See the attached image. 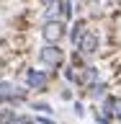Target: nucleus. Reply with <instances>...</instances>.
<instances>
[{"mask_svg":"<svg viewBox=\"0 0 121 124\" xmlns=\"http://www.w3.org/2000/svg\"><path fill=\"white\" fill-rule=\"evenodd\" d=\"M39 62L46 70H59L64 65V52L59 49V44H44L39 49Z\"/></svg>","mask_w":121,"mask_h":124,"instance_id":"obj_1","label":"nucleus"},{"mask_svg":"<svg viewBox=\"0 0 121 124\" xmlns=\"http://www.w3.org/2000/svg\"><path fill=\"white\" fill-rule=\"evenodd\" d=\"M26 101V88L10 83V80H0V106L8 103V106H15V103H23Z\"/></svg>","mask_w":121,"mask_h":124,"instance_id":"obj_2","label":"nucleus"},{"mask_svg":"<svg viewBox=\"0 0 121 124\" xmlns=\"http://www.w3.org/2000/svg\"><path fill=\"white\" fill-rule=\"evenodd\" d=\"M67 21H62V18H57V21H44V26H41V39H44L46 44H59L62 39H64V34H67Z\"/></svg>","mask_w":121,"mask_h":124,"instance_id":"obj_3","label":"nucleus"},{"mask_svg":"<svg viewBox=\"0 0 121 124\" xmlns=\"http://www.w3.org/2000/svg\"><path fill=\"white\" fill-rule=\"evenodd\" d=\"M75 49L83 54V57H93V54H98V52H100V36H98V31L85 29V34L80 36V41H77Z\"/></svg>","mask_w":121,"mask_h":124,"instance_id":"obj_4","label":"nucleus"},{"mask_svg":"<svg viewBox=\"0 0 121 124\" xmlns=\"http://www.w3.org/2000/svg\"><path fill=\"white\" fill-rule=\"evenodd\" d=\"M46 85H49L46 70H34V67L26 70V88H31V91H46Z\"/></svg>","mask_w":121,"mask_h":124,"instance_id":"obj_5","label":"nucleus"},{"mask_svg":"<svg viewBox=\"0 0 121 124\" xmlns=\"http://www.w3.org/2000/svg\"><path fill=\"white\" fill-rule=\"evenodd\" d=\"M98 83V67H93V65H83V67L77 70V85H93Z\"/></svg>","mask_w":121,"mask_h":124,"instance_id":"obj_6","label":"nucleus"},{"mask_svg":"<svg viewBox=\"0 0 121 124\" xmlns=\"http://www.w3.org/2000/svg\"><path fill=\"white\" fill-rule=\"evenodd\" d=\"M83 34H85V21L80 18V21H75V23H72V29L67 31L70 44H72V46H77V41H80V36H83Z\"/></svg>","mask_w":121,"mask_h":124,"instance_id":"obj_7","label":"nucleus"},{"mask_svg":"<svg viewBox=\"0 0 121 124\" xmlns=\"http://www.w3.org/2000/svg\"><path fill=\"white\" fill-rule=\"evenodd\" d=\"M106 91H108L106 83H93V85H88V96H90L93 101H103V98H106Z\"/></svg>","mask_w":121,"mask_h":124,"instance_id":"obj_8","label":"nucleus"},{"mask_svg":"<svg viewBox=\"0 0 121 124\" xmlns=\"http://www.w3.org/2000/svg\"><path fill=\"white\" fill-rule=\"evenodd\" d=\"M72 16H75V8L70 0H59V18L62 21H72Z\"/></svg>","mask_w":121,"mask_h":124,"instance_id":"obj_9","label":"nucleus"},{"mask_svg":"<svg viewBox=\"0 0 121 124\" xmlns=\"http://www.w3.org/2000/svg\"><path fill=\"white\" fill-rule=\"evenodd\" d=\"M62 75H64L67 83H77V67L75 65H64V67H62Z\"/></svg>","mask_w":121,"mask_h":124,"instance_id":"obj_10","label":"nucleus"},{"mask_svg":"<svg viewBox=\"0 0 121 124\" xmlns=\"http://www.w3.org/2000/svg\"><path fill=\"white\" fill-rule=\"evenodd\" d=\"M13 119H15L13 108H3V106H0V124H10Z\"/></svg>","mask_w":121,"mask_h":124,"instance_id":"obj_11","label":"nucleus"},{"mask_svg":"<svg viewBox=\"0 0 121 124\" xmlns=\"http://www.w3.org/2000/svg\"><path fill=\"white\" fill-rule=\"evenodd\" d=\"M31 108H34V111H41V114H52V106H49V103H44V101H34V103H31Z\"/></svg>","mask_w":121,"mask_h":124,"instance_id":"obj_12","label":"nucleus"},{"mask_svg":"<svg viewBox=\"0 0 121 124\" xmlns=\"http://www.w3.org/2000/svg\"><path fill=\"white\" fill-rule=\"evenodd\" d=\"M93 116H95V124H111L114 119L108 114H103V111H93Z\"/></svg>","mask_w":121,"mask_h":124,"instance_id":"obj_13","label":"nucleus"},{"mask_svg":"<svg viewBox=\"0 0 121 124\" xmlns=\"http://www.w3.org/2000/svg\"><path fill=\"white\" fill-rule=\"evenodd\" d=\"M10 124H39L36 119H34V116H21V114H15V119Z\"/></svg>","mask_w":121,"mask_h":124,"instance_id":"obj_14","label":"nucleus"},{"mask_svg":"<svg viewBox=\"0 0 121 124\" xmlns=\"http://www.w3.org/2000/svg\"><path fill=\"white\" fill-rule=\"evenodd\" d=\"M111 116H114L116 122H121V98L119 96L114 98V111H111Z\"/></svg>","mask_w":121,"mask_h":124,"instance_id":"obj_15","label":"nucleus"},{"mask_svg":"<svg viewBox=\"0 0 121 124\" xmlns=\"http://www.w3.org/2000/svg\"><path fill=\"white\" fill-rule=\"evenodd\" d=\"M72 111H75L77 116H83V114H85V106L80 103V101H75V103H72Z\"/></svg>","mask_w":121,"mask_h":124,"instance_id":"obj_16","label":"nucleus"},{"mask_svg":"<svg viewBox=\"0 0 121 124\" xmlns=\"http://www.w3.org/2000/svg\"><path fill=\"white\" fill-rule=\"evenodd\" d=\"M34 119H36L39 124H57L54 119H46V116H34Z\"/></svg>","mask_w":121,"mask_h":124,"instance_id":"obj_17","label":"nucleus"},{"mask_svg":"<svg viewBox=\"0 0 121 124\" xmlns=\"http://www.w3.org/2000/svg\"><path fill=\"white\" fill-rule=\"evenodd\" d=\"M62 98H64V101H72V91H70V88H64V91H62Z\"/></svg>","mask_w":121,"mask_h":124,"instance_id":"obj_18","label":"nucleus"},{"mask_svg":"<svg viewBox=\"0 0 121 124\" xmlns=\"http://www.w3.org/2000/svg\"><path fill=\"white\" fill-rule=\"evenodd\" d=\"M88 3H95V0H88Z\"/></svg>","mask_w":121,"mask_h":124,"instance_id":"obj_19","label":"nucleus"}]
</instances>
